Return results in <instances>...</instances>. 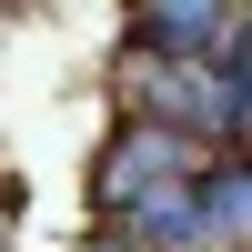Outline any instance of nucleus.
<instances>
[{"label":"nucleus","instance_id":"obj_1","mask_svg":"<svg viewBox=\"0 0 252 252\" xmlns=\"http://www.w3.org/2000/svg\"><path fill=\"white\" fill-rule=\"evenodd\" d=\"M212 141H192V131H161V121H121L111 131V152H101V172H91V212L101 222H131V202H141V182L152 192H172V182H212Z\"/></svg>","mask_w":252,"mask_h":252},{"label":"nucleus","instance_id":"obj_2","mask_svg":"<svg viewBox=\"0 0 252 252\" xmlns=\"http://www.w3.org/2000/svg\"><path fill=\"white\" fill-rule=\"evenodd\" d=\"M202 212H212V242H252V152H222L212 161Z\"/></svg>","mask_w":252,"mask_h":252},{"label":"nucleus","instance_id":"obj_3","mask_svg":"<svg viewBox=\"0 0 252 252\" xmlns=\"http://www.w3.org/2000/svg\"><path fill=\"white\" fill-rule=\"evenodd\" d=\"M232 81H242V101H252V31H242V51H232Z\"/></svg>","mask_w":252,"mask_h":252},{"label":"nucleus","instance_id":"obj_4","mask_svg":"<svg viewBox=\"0 0 252 252\" xmlns=\"http://www.w3.org/2000/svg\"><path fill=\"white\" fill-rule=\"evenodd\" d=\"M91 252H152V242H131V232H101V242H91Z\"/></svg>","mask_w":252,"mask_h":252}]
</instances>
